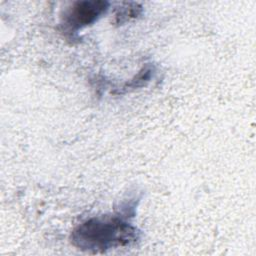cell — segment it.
I'll return each instance as SVG.
<instances>
[{
	"label": "cell",
	"mask_w": 256,
	"mask_h": 256,
	"mask_svg": "<svg viewBox=\"0 0 256 256\" xmlns=\"http://www.w3.org/2000/svg\"><path fill=\"white\" fill-rule=\"evenodd\" d=\"M137 238L136 228L115 215L88 219L78 225L71 234L75 247L94 253L129 245Z\"/></svg>",
	"instance_id": "cell-1"
},
{
	"label": "cell",
	"mask_w": 256,
	"mask_h": 256,
	"mask_svg": "<svg viewBox=\"0 0 256 256\" xmlns=\"http://www.w3.org/2000/svg\"><path fill=\"white\" fill-rule=\"evenodd\" d=\"M107 1H77L67 8L62 16L61 25L65 32L70 34L97 21L108 9Z\"/></svg>",
	"instance_id": "cell-2"
},
{
	"label": "cell",
	"mask_w": 256,
	"mask_h": 256,
	"mask_svg": "<svg viewBox=\"0 0 256 256\" xmlns=\"http://www.w3.org/2000/svg\"><path fill=\"white\" fill-rule=\"evenodd\" d=\"M141 12V7L136 4H126L124 7H121L116 14V19L118 23H123L126 22L127 20H130L131 18L137 17V15Z\"/></svg>",
	"instance_id": "cell-3"
}]
</instances>
